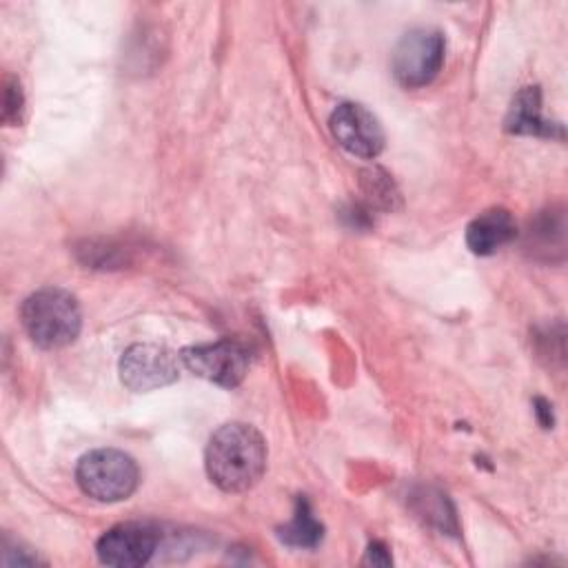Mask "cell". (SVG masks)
<instances>
[{
	"label": "cell",
	"instance_id": "6da1fadb",
	"mask_svg": "<svg viewBox=\"0 0 568 568\" xmlns=\"http://www.w3.org/2000/svg\"><path fill=\"white\" fill-rule=\"evenodd\" d=\"M266 457V442L257 428L244 422H229L211 435L204 466L220 490L244 493L262 479Z\"/></svg>",
	"mask_w": 568,
	"mask_h": 568
},
{
	"label": "cell",
	"instance_id": "7a4b0ae2",
	"mask_svg": "<svg viewBox=\"0 0 568 568\" xmlns=\"http://www.w3.org/2000/svg\"><path fill=\"white\" fill-rule=\"evenodd\" d=\"M24 331L40 348H62L75 342L82 328L78 300L58 286L31 293L20 308Z\"/></svg>",
	"mask_w": 568,
	"mask_h": 568
},
{
	"label": "cell",
	"instance_id": "3957f363",
	"mask_svg": "<svg viewBox=\"0 0 568 568\" xmlns=\"http://www.w3.org/2000/svg\"><path fill=\"white\" fill-rule=\"evenodd\" d=\"M75 481L80 490L91 499L113 504L135 493L140 470L133 457L124 450L95 448L78 462Z\"/></svg>",
	"mask_w": 568,
	"mask_h": 568
},
{
	"label": "cell",
	"instance_id": "277c9868",
	"mask_svg": "<svg viewBox=\"0 0 568 568\" xmlns=\"http://www.w3.org/2000/svg\"><path fill=\"white\" fill-rule=\"evenodd\" d=\"M446 42L435 29L408 31L393 51V75L402 87L417 89L435 80L444 64Z\"/></svg>",
	"mask_w": 568,
	"mask_h": 568
},
{
	"label": "cell",
	"instance_id": "5b68a950",
	"mask_svg": "<svg viewBox=\"0 0 568 568\" xmlns=\"http://www.w3.org/2000/svg\"><path fill=\"white\" fill-rule=\"evenodd\" d=\"M180 357L182 366L189 368L193 375L224 388L237 386L248 371V351L235 339H217L186 346Z\"/></svg>",
	"mask_w": 568,
	"mask_h": 568
},
{
	"label": "cell",
	"instance_id": "8992f818",
	"mask_svg": "<svg viewBox=\"0 0 568 568\" xmlns=\"http://www.w3.org/2000/svg\"><path fill=\"white\" fill-rule=\"evenodd\" d=\"M182 357L160 344H133L120 359V379L133 393L162 388L178 379Z\"/></svg>",
	"mask_w": 568,
	"mask_h": 568
},
{
	"label": "cell",
	"instance_id": "52a82bcc",
	"mask_svg": "<svg viewBox=\"0 0 568 568\" xmlns=\"http://www.w3.org/2000/svg\"><path fill=\"white\" fill-rule=\"evenodd\" d=\"M328 126L337 144L357 158L373 160L384 149V129L379 120L362 104L342 102L331 113Z\"/></svg>",
	"mask_w": 568,
	"mask_h": 568
},
{
	"label": "cell",
	"instance_id": "ba28073f",
	"mask_svg": "<svg viewBox=\"0 0 568 568\" xmlns=\"http://www.w3.org/2000/svg\"><path fill=\"white\" fill-rule=\"evenodd\" d=\"M158 548V535L144 524H118L109 528L95 546L98 559L106 566L135 568L144 566Z\"/></svg>",
	"mask_w": 568,
	"mask_h": 568
},
{
	"label": "cell",
	"instance_id": "9c48e42d",
	"mask_svg": "<svg viewBox=\"0 0 568 568\" xmlns=\"http://www.w3.org/2000/svg\"><path fill=\"white\" fill-rule=\"evenodd\" d=\"M517 235V224L506 209L479 213L466 229V244L477 255H493Z\"/></svg>",
	"mask_w": 568,
	"mask_h": 568
},
{
	"label": "cell",
	"instance_id": "30bf717a",
	"mask_svg": "<svg viewBox=\"0 0 568 568\" xmlns=\"http://www.w3.org/2000/svg\"><path fill=\"white\" fill-rule=\"evenodd\" d=\"M506 129L521 135H561L557 124L541 118V93L537 87H526L515 95L506 118Z\"/></svg>",
	"mask_w": 568,
	"mask_h": 568
},
{
	"label": "cell",
	"instance_id": "8fae6325",
	"mask_svg": "<svg viewBox=\"0 0 568 568\" xmlns=\"http://www.w3.org/2000/svg\"><path fill=\"white\" fill-rule=\"evenodd\" d=\"M322 524L315 519L308 501L304 497L297 499L295 515L293 519L280 530V539L286 541L288 546L297 548H315L322 541Z\"/></svg>",
	"mask_w": 568,
	"mask_h": 568
},
{
	"label": "cell",
	"instance_id": "7c38bea8",
	"mask_svg": "<svg viewBox=\"0 0 568 568\" xmlns=\"http://www.w3.org/2000/svg\"><path fill=\"white\" fill-rule=\"evenodd\" d=\"M20 109H22V91L16 80H7V91H4V122H18L20 120Z\"/></svg>",
	"mask_w": 568,
	"mask_h": 568
},
{
	"label": "cell",
	"instance_id": "4fadbf2b",
	"mask_svg": "<svg viewBox=\"0 0 568 568\" xmlns=\"http://www.w3.org/2000/svg\"><path fill=\"white\" fill-rule=\"evenodd\" d=\"M366 564L373 566H388L390 564V555L386 550V546L382 541H373L366 550Z\"/></svg>",
	"mask_w": 568,
	"mask_h": 568
},
{
	"label": "cell",
	"instance_id": "5bb4252c",
	"mask_svg": "<svg viewBox=\"0 0 568 568\" xmlns=\"http://www.w3.org/2000/svg\"><path fill=\"white\" fill-rule=\"evenodd\" d=\"M535 413L539 415V422H541V426L544 428H550L552 426V410H550V406H548V402L546 399H541V397H537L535 399Z\"/></svg>",
	"mask_w": 568,
	"mask_h": 568
}]
</instances>
